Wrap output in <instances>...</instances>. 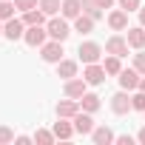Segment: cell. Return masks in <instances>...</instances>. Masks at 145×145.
Instances as JSON below:
<instances>
[{"instance_id":"6da1fadb","label":"cell","mask_w":145,"mask_h":145,"mask_svg":"<svg viewBox=\"0 0 145 145\" xmlns=\"http://www.w3.org/2000/svg\"><path fill=\"white\" fill-rule=\"evenodd\" d=\"M46 31H48V37L51 40H60V43H65L68 40V34H71V26H68V20L60 14H54V17H48V23H46Z\"/></svg>"},{"instance_id":"7a4b0ae2","label":"cell","mask_w":145,"mask_h":145,"mask_svg":"<svg viewBox=\"0 0 145 145\" xmlns=\"http://www.w3.org/2000/svg\"><path fill=\"white\" fill-rule=\"evenodd\" d=\"M103 46L100 43H94V40H86V43H80V48H77V54H80V60L88 65V63H100V57H103Z\"/></svg>"},{"instance_id":"3957f363","label":"cell","mask_w":145,"mask_h":145,"mask_svg":"<svg viewBox=\"0 0 145 145\" xmlns=\"http://www.w3.org/2000/svg\"><path fill=\"white\" fill-rule=\"evenodd\" d=\"M63 54H65V51H63V43H60V40H46V43L40 46V57H43L46 63H54V65H57V63L63 60Z\"/></svg>"},{"instance_id":"277c9868","label":"cell","mask_w":145,"mask_h":145,"mask_svg":"<svg viewBox=\"0 0 145 145\" xmlns=\"http://www.w3.org/2000/svg\"><path fill=\"white\" fill-rule=\"evenodd\" d=\"M88 91V83L83 77H71V80H63V94L71 97V100H80L83 94Z\"/></svg>"},{"instance_id":"5b68a950","label":"cell","mask_w":145,"mask_h":145,"mask_svg":"<svg viewBox=\"0 0 145 145\" xmlns=\"http://www.w3.org/2000/svg\"><path fill=\"white\" fill-rule=\"evenodd\" d=\"M105 77H108V74H105V68H103L100 63H88V65L83 68V80H86L88 86H103Z\"/></svg>"},{"instance_id":"8992f818","label":"cell","mask_w":145,"mask_h":145,"mask_svg":"<svg viewBox=\"0 0 145 145\" xmlns=\"http://www.w3.org/2000/svg\"><path fill=\"white\" fill-rule=\"evenodd\" d=\"M71 122H74V131H77V134H83V137H86V134H91V131L97 128V125H94V117H91L88 111H83V108H80L74 117H71Z\"/></svg>"},{"instance_id":"52a82bcc","label":"cell","mask_w":145,"mask_h":145,"mask_svg":"<svg viewBox=\"0 0 145 145\" xmlns=\"http://www.w3.org/2000/svg\"><path fill=\"white\" fill-rule=\"evenodd\" d=\"M23 40H26L31 48H40V46L48 40V31H46V26H26V34H23Z\"/></svg>"},{"instance_id":"ba28073f","label":"cell","mask_w":145,"mask_h":145,"mask_svg":"<svg viewBox=\"0 0 145 145\" xmlns=\"http://www.w3.org/2000/svg\"><path fill=\"white\" fill-rule=\"evenodd\" d=\"M128 37H122V34H114V37H108L105 40V54H117V57H128Z\"/></svg>"},{"instance_id":"9c48e42d","label":"cell","mask_w":145,"mask_h":145,"mask_svg":"<svg viewBox=\"0 0 145 145\" xmlns=\"http://www.w3.org/2000/svg\"><path fill=\"white\" fill-rule=\"evenodd\" d=\"M23 34H26V23L23 20H17V17H12V20H6L3 23V37L6 40H23Z\"/></svg>"},{"instance_id":"30bf717a","label":"cell","mask_w":145,"mask_h":145,"mask_svg":"<svg viewBox=\"0 0 145 145\" xmlns=\"http://www.w3.org/2000/svg\"><path fill=\"white\" fill-rule=\"evenodd\" d=\"M111 111L114 114H128V111H134V105H131V91H117L114 97H111Z\"/></svg>"},{"instance_id":"8fae6325","label":"cell","mask_w":145,"mask_h":145,"mask_svg":"<svg viewBox=\"0 0 145 145\" xmlns=\"http://www.w3.org/2000/svg\"><path fill=\"white\" fill-rule=\"evenodd\" d=\"M139 80H142V74L137 68H122L120 71V88H125V91H137L139 88Z\"/></svg>"},{"instance_id":"7c38bea8","label":"cell","mask_w":145,"mask_h":145,"mask_svg":"<svg viewBox=\"0 0 145 145\" xmlns=\"http://www.w3.org/2000/svg\"><path fill=\"white\" fill-rule=\"evenodd\" d=\"M26 26H46L48 23V14L40 9V6H34V9H29V12H23V17H20Z\"/></svg>"},{"instance_id":"4fadbf2b","label":"cell","mask_w":145,"mask_h":145,"mask_svg":"<svg viewBox=\"0 0 145 145\" xmlns=\"http://www.w3.org/2000/svg\"><path fill=\"white\" fill-rule=\"evenodd\" d=\"M77 71H80V63L77 60H60L57 63V77H63V80H71V77H77Z\"/></svg>"},{"instance_id":"5bb4252c","label":"cell","mask_w":145,"mask_h":145,"mask_svg":"<svg viewBox=\"0 0 145 145\" xmlns=\"http://www.w3.org/2000/svg\"><path fill=\"white\" fill-rule=\"evenodd\" d=\"M108 26H111L114 31H125V29H128V12H125V9L108 12Z\"/></svg>"},{"instance_id":"9a60e30c","label":"cell","mask_w":145,"mask_h":145,"mask_svg":"<svg viewBox=\"0 0 145 145\" xmlns=\"http://www.w3.org/2000/svg\"><path fill=\"white\" fill-rule=\"evenodd\" d=\"M125 37H128V46H131L134 51L145 48V26H131Z\"/></svg>"},{"instance_id":"2e32d148","label":"cell","mask_w":145,"mask_h":145,"mask_svg":"<svg viewBox=\"0 0 145 145\" xmlns=\"http://www.w3.org/2000/svg\"><path fill=\"white\" fill-rule=\"evenodd\" d=\"M80 111V100H71V97H65V100H60L57 103V117H65V120H71Z\"/></svg>"},{"instance_id":"e0dca14e","label":"cell","mask_w":145,"mask_h":145,"mask_svg":"<svg viewBox=\"0 0 145 145\" xmlns=\"http://www.w3.org/2000/svg\"><path fill=\"white\" fill-rule=\"evenodd\" d=\"M51 131H54V137H57V139H71V137L77 134V131H74V122H68L65 117H60V120L54 122V128H51Z\"/></svg>"},{"instance_id":"ac0fdd59","label":"cell","mask_w":145,"mask_h":145,"mask_svg":"<svg viewBox=\"0 0 145 145\" xmlns=\"http://www.w3.org/2000/svg\"><path fill=\"white\" fill-rule=\"evenodd\" d=\"M60 14H63L65 20H74V17H80V14H83V0H63V9H60Z\"/></svg>"},{"instance_id":"d6986e66","label":"cell","mask_w":145,"mask_h":145,"mask_svg":"<svg viewBox=\"0 0 145 145\" xmlns=\"http://www.w3.org/2000/svg\"><path fill=\"white\" fill-rule=\"evenodd\" d=\"M91 139H94L97 145H111L117 137H114V131H111L108 125H97V128L91 131Z\"/></svg>"},{"instance_id":"ffe728a7","label":"cell","mask_w":145,"mask_h":145,"mask_svg":"<svg viewBox=\"0 0 145 145\" xmlns=\"http://www.w3.org/2000/svg\"><path fill=\"white\" fill-rule=\"evenodd\" d=\"M100 105H103V103H100V97H97L94 91H86V94L80 97V108H83V111H88V114L100 111Z\"/></svg>"},{"instance_id":"44dd1931","label":"cell","mask_w":145,"mask_h":145,"mask_svg":"<svg viewBox=\"0 0 145 145\" xmlns=\"http://www.w3.org/2000/svg\"><path fill=\"white\" fill-rule=\"evenodd\" d=\"M103 68H105V74H111V77H120V71H122V57H117V54H108V57L103 60Z\"/></svg>"},{"instance_id":"7402d4cb","label":"cell","mask_w":145,"mask_h":145,"mask_svg":"<svg viewBox=\"0 0 145 145\" xmlns=\"http://www.w3.org/2000/svg\"><path fill=\"white\" fill-rule=\"evenodd\" d=\"M94 17H88L86 12L80 14V17H74V31H80V34H91V29H94Z\"/></svg>"},{"instance_id":"603a6c76","label":"cell","mask_w":145,"mask_h":145,"mask_svg":"<svg viewBox=\"0 0 145 145\" xmlns=\"http://www.w3.org/2000/svg\"><path fill=\"white\" fill-rule=\"evenodd\" d=\"M48 17H54V14H60V9H63V0H40V3H37Z\"/></svg>"},{"instance_id":"cb8c5ba5","label":"cell","mask_w":145,"mask_h":145,"mask_svg":"<svg viewBox=\"0 0 145 145\" xmlns=\"http://www.w3.org/2000/svg\"><path fill=\"white\" fill-rule=\"evenodd\" d=\"M14 12H17V6H14V0H0V20H12L14 17Z\"/></svg>"},{"instance_id":"d4e9b609","label":"cell","mask_w":145,"mask_h":145,"mask_svg":"<svg viewBox=\"0 0 145 145\" xmlns=\"http://www.w3.org/2000/svg\"><path fill=\"white\" fill-rule=\"evenodd\" d=\"M83 12L94 20H103V9L97 6V0H83Z\"/></svg>"},{"instance_id":"484cf974","label":"cell","mask_w":145,"mask_h":145,"mask_svg":"<svg viewBox=\"0 0 145 145\" xmlns=\"http://www.w3.org/2000/svg\"><path fill=\"white\" fill-rule=\"evenodd\" d=\"M57 137H54V131H48V128H37L34 131V142H40V145H51Z\"/></svg>"},{"instance_id":"4316f807","label":"cell","mask_w":145,"mask_h":145,"mask_svg":"<svg viewBox=\"0 0 145 145\" xmlns=\"http://www.w3.org/2000/svg\"><path fill=\"white\" fill-rule=\"evenodd\" d=\"M131 105H134V111H142V114H145V91H142V88L131 91Z\"/></svg>"},{"instance_id":"83f0119b","label":"cell","mask_w":145,"mask_h":145,"mask_svg":"<svg viewBox=\"0 0 145 145\" xmlns=\"http://www.w3.org/2000/svg\"><path fill=\"white\" fill-rule=\"evenodd\" d=\"M14 131L9 128V125H0V145H9V142H14Z\"/></svg>"},{"instance_id":"f1b7e54d","label":"cell","mask_w":145,"mask_h":145,"mask_svg":"<svg viewBox=\"0 0 145 145\" xmlns=\"http://www.w3.org/2000/svg\"><path fill=\"white\" fill-rule=\"evenodd\" d=\"M134 68L139 71V74H145V51H142V48L134 54Z\"/></svg>"},{"instance_id":"f546056e","label":"cell","mask_w":145,"mask_h":145,"mask_svg":"<svg viewBox=\"0 0 145 145\" xmlns=\"http://www.w3.org/2000/svg\"><path fill=\"white\" fill-rule=\"evenodd\" d=\"M40 3V0H14V6H17V12L23 14V12H29V9H34Z\"/></svg>"},{"instance_id":"4dcf8cb0","label":"cell","mask_w":145,"mask_h":145,"mask_svg":"<svg viewBox=\"0 0 145 145\" xmlns=\"http://www.w3.org/2000/svg\"><path fill=\"white\" fill-rule=\"evenodd\" d=\"M139 6H142V0H120V9L125 12H139Z\"/></svg>"},{"instance_id":"1f68e13d","label":"cell","mask_w":145,"mask_h":145,"mask_svg":"<svg viewBox=\"0 0 145 145\" xmlns=\"http://www.w3.org/2000/svg\"><path fill=\"white\" fill-rule=\"evenodd\" d=\"M114 142H117V145H134V137H131V134H120Z\"/></svg>"},{"instance_id":"d6a6232c","label":"cell","mask_w":145,"mask_h":145,"mask_svg":"<svg viewBox=\"0 0 145 145\" xmlns=\"http://www.w3.org/2000/svg\"><path fill=\"white\" fill-rule=\"evenodd\" d=\"M31 139H34V137H26V134H17V137H14V142H17V145H29Z\"/></svg>"},{"instance_id":"836d02e7","label":"cell","mask_w":145,"mask_h":145,"mask_svg":"<svg viewBox=\"0 0 145 145\" xmlns=\"http://www.w3.org/2000/svg\"><path fill=\"white\" fill-rule=\"evenodd\" d=\"M114 3H117V0H97V6H100V9H111Z\"/></svg>"},{"instance_id":"e575fe53","label":"cell","mask_w":145,"mask_h":145,"mask_svg":"<svg viewBox=\"0 0 145 145\" xmlns=\"http://www.w3.org/2000/svg\"><path fill=\"white\" fill-rule=\"evenodd\" d=\"M137 142H142V145H145V125L139 128V134H137Z\"/></svg>"},{"instance_id":"d590c367","label":"cell","mask_w":145,"mask_h":145,"mask_svg":"<svg viewBox=\"0 0 145 145\" xmlns=\"http://www.w3.org/2000/svg\"><path fill=\"white\" fill-rule=\"evenodd\" d=\"M139 26H145V6H139Z\"/></svg>"},{"instance_id":"8d00e7d4","label":"cell","mask_w":145,"mask_h":145,"mask_svg":"<svg viewBox=\"0 0 145 145\" xmlns=\"http://www.w3.org/2000/svg\"><path fill=\"white\" fill-rule=\"evenodd\" d=\"M139 88H142V91H145V74H142V80H139Z\"/></svg>"},{"instance_id":"74e56055","label":"cell","mask_w":145,"mask_h":145,"mask_svg":"<svg viewBox=\"0 0 145 145\" xmlns=\"http://www.w3.org/2000/svg\"><path fill=\"white\" fill-rule=\"evenodd\" d=\"M0 37H3V20H0Z\"/></svg>"}]
</instances>
